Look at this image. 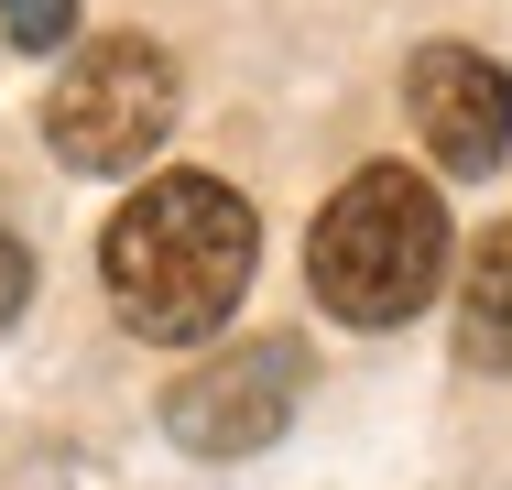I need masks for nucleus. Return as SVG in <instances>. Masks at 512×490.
<instances>
[{
	"mask_svg": "<svg viewBox=\"0 0 512 490\" xmlns=\"http://www.w3.org/2000/svg\"><path fill=\"white\" fill-rule=\"evenodd\" d=\"M164 131H175V55L142 44V33L88 44V55L55 77V98H44V142H55L77 175H131Z\"/></svg>",
	"mask_w": 512,
	"mask_h": 490,
	"instance_id": "obj_3",
	"label": "nucleus"
},
{
	"mask_svg": "<svg viewBox=\"0 0 512 490\" xmlns=\"http://www.w3.org/2000/svg\"><path fill=\"white\" fill-rule=\"evenodd\" d=\"M458 360L469 371H512V218L480 229V251L458 273Z\"/></svg>",
	"mask_w": 512,
	"mask_h": 490,
	"instance_id": "obj_6",
	"label": "nucleus"
},
{
	"mask_svg": "<svg viewBox=\"0 0 512 490\" xmlns=\"http://www.w3.org/2000/svg\"><path fill=\"white\" fill-rule=\"evenodd\" d=\"M251 262H262V218L218 175H153L99 240V284L120 305V327L164 338V349L229 327V305L251 294Z\"/></svg>",
	"mask_w": 512,
	"mask_h": 490,
	"instance_id": "obj_1",
	"label": "nucleus"
},
{
	"mask_svg": "<svg viewBox=\"0 0 512 490\" xmlns=\"http://www.w3.org/2000/svg\"><path fill=\"white\" fill-rule=\"evenodd\" d=\"M404 109L447 175H491L512 153V77L491 55H469V44H425L404 66Z\"/></svg>",
	"mask_w": 512,
	"mask_h": 490,
	"instance_id": "obj_5",
	"label": "nucleus"
},
{
	"mask_svg": "<svg viewBox=\"0 0 512 490\" xmlns=\"http://www.w3.org/2000/svg\"><path fill=\"white\" fill-rule=\"evenodd\" d=\"M22 294H33V251H22L11 229H0V327L22 316Z\"/></svg>",
	"mask_w": 512,
	"mask_h": 490,
	"instance_id": "obj_8",
	"label": "nucleus"
},
{
	"mask_svg": "<svg viewBox=\"0 0 512 490\" xmlns=\"http://www.w3.org/2000/svg\"><path fill=\"white\" fill-rule=\"evenodd\" d=\"M0 33H11L22 55H55V44L77 33V0H0Z\"/></svg>",
	"mask_w": 512,
	"mask_h": 490,
	"instance_id": "obj_7",
	"label": "nucleus"
},
{
	"mask_svg": "<svg viewBox=\"0 0 512 490\" xmlns=\"http://www.w3.org/2000/svg\"><path fill=\"white\" fill-rule=\"evenodd\" d=\"M306 284L338 327H404L447 284V207L404 164H360L306 240Z\"/></svg>",
	"mask_w": 512,
	"mask_h": 490,
	"instance_id": "obj_2",
	"label": "nucleus"
},
{
	"mask_svg": "<svg viewBox=\"0 0 512 490\" xmlns=\"http://www.w3.org/2000/svg\"><path fill=\"white\" fill-rule=\"evenodd\" d=\"M306 403V349L295 338H251V349H218L186 382L164 392V436L197 447V458H262Z\"/></svg>",
	"mask_w": 512,
	"mask_h": 490,
	"instance_id": "obj_4",
	"label": "nucleus"
}]
</instances>
